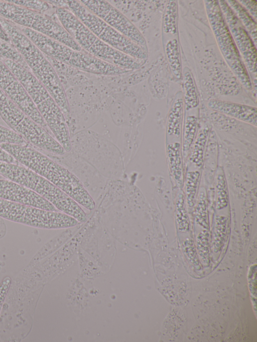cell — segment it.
Returning <instances> with one entry per match:
<instances>
[{"label": "cell", "instance_id": "obj_1", "mask_svg": "<svg viewBox=\"0 0 257 342\" xmlns=\"http://www.w3.org/2000/svg\"><path fill=\"white\" fill-rule=\"evenodd\" d=\"M0 147L19 163L48 180L78 204L89 210L94 209L95 203L90 195L79 179L66 167L28 144L1 143Z\"/></svg>", "mask_w": 257, "mask_h": 342}, {"label": "cell", "instance_id": "obj_2", "mask_svg": "<svg viewBox=\"0 0 257 342\" xmlns=\"http://www.w3.org/2000/svg\"><path fill=\"white\" fill-rule=\"evenodd\" d=\"M0 23L11 44L22 56L31 72L61 109L66 119L70 116L68 101L59 75L43 53L15 25L0 17Z\"/></svg>", "mask_w": 257, "mask_h": 342}, {"label": "cell", "instance_id": "obj_3", "mask_svg": "<svg viewBox=\"0 0 257 342\" xmlns=\"http://www.w3.org/2000/svg\"><path fill=\"white\" fill-rule=\"evenodd\" d=\"M0 59L23 85L53 136L69 152L71 138L66 118L57 103L30 71L12 60Z\"/></svg>", "mask_w": 257, "mask_h": 342}, {"label": "cell", "instance_id": "obj_4", "mask_svg": "<svg viewBox=\"0 0 257 342\" xmlns=\"http://www.w3.org/2000/svg\"><path fill=\"white\" fill-rule=\"evenodd\" d=\"M0 175L36 193L58 211L85 222L86 214L79 205L66 193L48 180L19 164L0 161Z\"/></svg>", "mask_w": 257, "mask_h": 342}, {"label": "cell", "instance_id": "obj_5", "mask_svg": "<svg viewBox=\"0 0 257 342\" xmlns=\"http://www.w3.org/2000/svg\"><path fill=\"white\" fill-rule=\"evenodd\" d=\"M15 25L43 53L62 64L98 75L115 76L132 71L103 61L86 51L74 50L28 28Z\"/></svg>", "mask_w": 257, "mask_h": 342}, {"label": "cell", "instance_id": "obj_6", "mask_svg": "<svg viewBox=\"0 0 257 342\" xmlns=\"http://www.w3.org/2000/svg\"><path fill=\"white\" fill-rule=\"evenodd\" d=\"M55 12L59 23L78 45L95 58L130 71L139 69L145 62L124 54L103 42L68 9L57 8Z\"/></svg>", "mask_w": 257, "mask_h": 342}, {"label": "cell", "instance_id": "obj_7", "mask_svg": "<svg viewBox=\"0 0 257 342\" xmlns=\"http://www.w3.org/2000/svg\"><path fill=\"white\" fill-rule=\"evenodd\" d=\"M0 117L28 144L62 155L66 151L56 138L20 109L0 89Z\"/></svg>", "mask_w": 257, "mask_h": 342}, {"label": "cell", "instance_id": "obj_8", "mask_svg": "<svg viewBox=\"0 0 257 342\" xmlns=\"http://www.w3.org/2000/svg\"><path fill=\"white\" fill-rule=\"evenodd\" d=\"M0 17L42 34L74 50L84 51L58 20H54L45 14L21 7L8 1H0Z\"/></svg>", "mask_w": 257, "mask_h": 342}, {"label": "cell", "instance_id": "obj_9", "mask_svg": "<svg viewBox=\"0 0 257 342\" xmlns=\"http://www.w3.org/2000/svg\"><path fill=\"white\" fill-rule=\"evenodd\" d=\"M68 9L92 33L115 49L135 59L146 61L148 53L96 16L80 1H65Z\"/></svg>", "mask_w": 257, "mask_h": 342}, {"label": "cell", "instance_id": "obj_10", "mask_svg": "<svg viewBox=\"0 0 257 342\" xmlns=\"http://www.w3.org/2000/svg\"><path fill=\"white\" fill-rule=\"evenodd\" d=\"M207 16L219 48L227 63L247 90L252 84L219 6L218 1H205Z\"/></svg>", "mask_w": 257, "mask_h": 342}, {"label": "cell", "instance_id": "obj_11", "mask_svg": "<svg viewBox=\"0 0 257 342\" xmlns=\"http://www.w3.org/2000/svg\"><path fill=\"white\" fill-rule=\"evenodd\" d=\"M0 217L44 229L74 227L78 221L59 211H50L24 204L0 199Z\"/></svg>", "mask_w": 257, "mask_h": 342}, {"label": "cell", "instance_id": "obj_12", "mask_svg": "<svg viewBox=\"0 0 257 342\" xmlns=\"http://www.w3.org/2000/svg\"><path fill=\"white\" fill-rule=\"evenodd\" d=\"M81 3L96 16L148 53L146 41L133 22L109 1L81 0Z\"/></svg>", "mask_w": 257, "mask_h": 342}, {"label": "cell", "instance_id": "obj_13", "mask_svg": "<svg viewBox=\"0 0 257 342\" xmlns=\"http://www.w3.org/2000/svg\"><path fill=\"white\" fill-rule=\"evenodd\" d=\"M0 89L25 113L52 134L23 85L1 59Z\"/></svg>", "mask_w": 257, "mask_h": 342}, {"label": "cell", "instance_id": "obj_14", "mask_svg": "<svg viewBox=\"0 0 257 342\" xmlns=\"http://www.w3.org/2000/svg\"><path fill=\"white\" fill-rule=\"evenodd\" d=\"M221 12L246 68L256 72V49L252 40L226 1H218Z\"/></svg>", "mask_w": 257, "mask_h": 342}, {"label": "cell", "instance_id": "obj_15", "mask_svg": "<svg viewBox=\"0 0 257 342\" xmlns=\"http://www.w3.org/2000/svg\"><path fill=\"white\" fill-rule=\"evenodd\" d=\"M0 199L47 211H59L53 205L36 193L7 179L0 178Z\"/></svg>", "mask_w": 257, "mask_h": 342}, {"label": "cell", "instance_id": "obj_16", "mask_svg": "<svg viewBox=\"0 0 257 342\" xmlns=\"http://www.w3.org/2000/svg\"><path fill=\"white\" fill-rule=\"evenodd\" d=\"M207 105L213 111L256 126V107L217 99L210 100Z\"/></svg>", "mask_w": 257, "mask_h": 342}, {"label": "cell", "instance_id": "obj_17", "mask_svg": "<svg viewBox=\"0 0 257 342\" xmlns=\"http://www.w3.org/2000/svg\"><path fill=\"white\" fill-rule=\"evenodd\" d=\"M163 32L164 52L172 74L176 79L182 77L178 30Z\"/></svg>", "mask_w": 257, "mask_h": 342}, {"label": "cell", "instance_id": "obj_18", "mask_svg": "<svg viewBox=\"0 0 257 342\" xmlns=\"http://www.w3.org/2000/svg\"><path fill=\"white\" fill-rule=\"evenodd\" d=\"M184 108L183 95L179 92L172 103L168 115L166 130L169 141L180 138Z\"/></svg>", "mask_w": 257, "mask_h": 342}, {"label": "cell", "instance_id": "obj_19", "mask_svg": "<svg viewBox=\"0 0 257 342\" xmlns=\"http://www.w3.org/2000/svg\"><path fill=\"white\" fill-rule=\"evenodd\" d=\"M226 2L243 25L256 46L257 26L255 20L237 1L229 0Z\"/></svg>", "mask_w": 257, "mask_h": 342}, {"label": "cell", "instance_id": "obj_20", "mask_svg": "<svg viewBox=\"0 0 257 342\" xmlns=\"http://www.w3.org/2000/svg\"><path fill=\"white\" fill-rule=\"evenodd\" d=\"M184 102L187 110L196 108L198 104L197 89L193 76L187 67L183 72Z\"/></svg>", "mask_w": 257, "mask_h": 342}, {"label": "cell", "instance_id": "obj_21", "mask_svg": "<svg viewBox=\"0 0 257 342\" xmlns=\"http://www.w3.org/2000/svg\"><path fill=\"white\" fill-rule=\"evenodd\" d=\"M181 146L178 141L169 142L167 145V153L171 173L178 183H181L182 165Z\"/></svg>", "mask_w": 257, "mask_h": 342}, {"label": "cell", "instance_id": "obj_22", "mask_svg": "<svg viewBox=\"0 0 257 342\" xmlns=\"http://www.w3.org/2000/svg\"><path fill=\"white\" fill-rule=\"evenodd\" d=\"M197 118L194 115H188L185 118L183 128L182 150L186 154L193 143L197 132Z\"/></svg>", "mask_w": 257, "mask_h": 342}, {"label": "cell", "instance_id": "obj_23", "mask_svg": "<svg viewBox=\"0 0 257 342\" xmlns=\"http://www.w3.org/2000/svg\"><path fill=\"white\" fill-rule=\"evenodd\" d=\"M0 58L12 60L30 71L22 56L13 46L1 39H0Z\"/></svg>", "mask_w": 257, "mask_h": 342}, {"label": "cell", "instance_id": "obj_24", "mask_svg": "<svg viewBox=\"0 0 257 342\" xmlns=\"http://www.w3.org/2000/svg\"><path fill=\"white\" fill-rule=\"evenodd\" d=\"M208 133V129H203L199 133L194 143L192 158L193 162L197 166H200L202 163L203 153Z\"/></svg>", "mask_w": 257, "mask_h": 342}, {"label": "cell", "instance_id": "obj_25", "mask_svg": "<svg viewBox=\"0 0 257 342\" xmlns=\"http://www.w3.org/2000/svg\"><path fill=\"white\" fill-rule=\"evenodd\" d=\"M8 1L21 7L43 14L53 7L46 1L10 0Z\"/></svg>", "mask_w": 257, "mask_h": 342}, {"label": "cell", "instance_id": "obj_26", "mask_svg": "<svg viewBox=\"0 0 257 342\" xmlns=\"http://www.w3.org/2000/svg\"><path fill=\"white\" fill-rule=\"evenodd\" d=\"M217 208L221 209L227 206L228 196L227 187L224 175L220 172L217 176Z\"/></svg>", "mask_w": 257, "mask_h": 342}, {"label": "cell", "instance_id": "obj_27", "mask_svg": "<svg viewBox=\"0 0 257 342\" xmlns=\"http://www.w3.org/2000/svg\"><path fill=\"white\" fill-rule=\"evenodd\" d=\"M200 174L199 172L192 171L187 173L186 181V191L188 204L190 206L193 205Z\"/></svg>", "mask_w": 257, "mask_h": 342}, {"label": "cell", "instance_id": "obj_28", "mask_svg": "<svg viewBox=\"0 0 257 342\" xmlns=\"http://www.w3.org/2000/svg\"><path fill=\"white\" fill-rule=\"evenodd\" d=\"M227 218L224 216L216 217L214 227V245L215 248L219 249L223 240L226 229Z\"/></svg>", "mask_w": 257, "mask_h": 342}, {"label": "cell", "instance_id": "obj_29", "mask_svg": "<svg viewBox=\"0 0 257 342\" xmlns=\"http://www.w3.org/2000/svg\"><path fill=\"white\" fill-rule=\"evenodd\" d=\"M27 145L28 143L18 134L10 128L0 125V144Z\"/></svg>", "mask_w": 257, "mask_h": 342}, {"label": "cell", "instance_id": "obj_30", "mask_svg": "<svg viewBox=\"0 0 257 342\" xmlns=\"http://www.w3.org/2000/svg\"><path fill=\"white\" fill-rule=\"evenodd\" d=\"M176 206V216L179 228L181 230L186 231L188 229L189 221L188 215L184 207L183 196L182 194H180L178 196Z\"/></svg>", "mask_w": 257, "mask_h": 342}, {"label": "cell", "instance_id": "obj_31", "mask_svg": "<svg viewBox=\"0 0 257 342\" xmlns=\"http://www.w3.org/2000/svg\"><path fill=\"white\" fill-rule=\"evenodd\" d=\"M206 198L204 193H200L196 209V221L202 226L208 227Z\"/></svg>", "mask_w": 257, "mask_h": 342}, {"label": "cell", "instance_id": "obj_32", "mask_svg": "<svg viewBox=\"0 0 257 342\" xmlns=\"http://www.w3.org/2000/svg\"><path fill=\"white\" fill-rule=\"evenodd\" d=\"M247 11L252 18L256 21L257 2L256 1H237Z\"/></svg>", "mask_w": 257, "mask_h": 342}, {"label": "cell", "instance_id": "obj_33", "mask_svg": "<svg viewBox=\"0 0 257 342\" xmlns=\"http://www.w3.org/2000/svg\"><path fill=\"white\" fill-rule=\"evenodd\" d=\"M0 39L9 44H11V42L9 37L1 23H0Z\"/></svg>", "mask_w": 257, "mask_h": 342}]
</instances>
